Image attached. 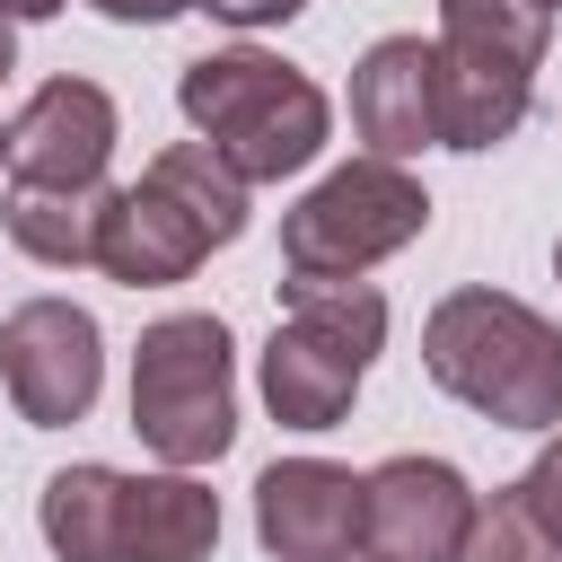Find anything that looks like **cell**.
I'll return each mask as SVG.
<instances>
[{
    "label": "cell",
    "mask_w": 562,
    "mask_h": 562,
    "mask_svg": "<svg viewBox=\"0 0 562 562\" xmlns=\"http://www.w3.org/2000/svg\"><path fill=\"white\" fill-rule=\"evenodd\" d=\"M422 369L501 430H562V325L492 281H465L422 316Z\"/></svg>",
    "instance_id": "obj_1"
},
{
    "label": "cell",
    "mask_w": 562,
    "mask_h": 562,
    "mask_svg": "<svg viewBox=\"0 0 562 562\" xmlns=\"http://www.w3.org/2000/svg\"><path fill=\"white\" fill-rule=\"evenodd\" d=\"M237 237H246V176L211 140H176L149 158L140 184H114L97 272L123 290H167V281H193L202 255Z\"/></svg>",
    "instance_id": "obj_2"
},
{
    "label": "cell",
    "mask_w": 562,
    "mask_h": 562,
    "mask_svg": "<svg viewBox=\"0 0 562 562\" xmlns=\"http://www.w3.org/2000/svg\"><path fill=\"white\" fill-rule=\"evenodd\" d=\"M176 105H184L193 140H211L246 184H281V176L316 167L325 140H334L325 88L307 70H290L281 53H263V44H228V53L184 61Z\"/></svg>",
    "instance_id": "obj_3"
},
{
    "label": "cell",
    "mask_w": 562,
    "mask_h": 562,
    "mask_svg": "<svg viewBox=\"0 0 562 562\" xmlns=\"http://www.w3.org/2000/svg\"><path fill=\"white\" fill-rule=\"evenodd\" d=\"M281 325L263 342V404L281 430H334L369 378V360L386 351V299L369 281H281Z\"/></svg>",
    "instance_id": "obj_4"
},
{
    "label": "cell",
    "mask_w": 562,
    "mask_h": 562,
    "mask_svg": "<svg viewBox=\"0 0 562 562\" xmlns=\"http://www.w3.org/2000/svg\"><path fill=\"white\" fill-rule=\"evenodd\" d=\"M132 430L176 474L228 457V439H237V342H228L220 316L184 307V316H158L132 342Z\"/></svg>",
    "instance_id": "obj_5"
},
{
    "label": "cell",
    "mask_w": 562,
    "mask_h": 562,
    "mask_svg": "<svg viewBox=\"0 0 562 562\" xmlns=\"http://www.w3.org/2000/svg\"><path fill=\"white\" fill-rule=\"evenodd\" d=\"M422 228H430L422 176L395 167V158H351L281 211V263L307 272V281H360L369 263H386Z\"/></svg>",
    "instance_id": "obj_6"
},
{
    "label": "cell",
    "mask_w": 562,
    "mask_h": 562,
    "mask_svg": "<svg viewBox=\"0 0 562 562\" xmlns=\"http://www.w3.org/2000/svg\"><path fill=\"white\" fill-rule=\"evenodd\" d=\"M0 378H9V404L35 422V430H70L88 422L97 386H105V334L79 299H26L0 316Z\"/></svg>",
    "instance_id": "obj_7"
},
{
    "label": "cell",
    "mask_w": 562,
    "mask_h": 562,
    "mask_svg": "<svg viewBox=\"0 0 562 562\" xmlns=\"http://www.w3.org/2000/svg\"><path fill=\"white\" fill-rule=\"evenodd\" d=\"M114 97L97 79H44L18 123H9V184H35V193H97L105 184V158H114Z\"/></svg>",
    "instance_id": "obj_8"
},
{
    "label": "cell",
    "mask_w": 562,
    "mask_h": 562,
    "mask_svg": "<svg viewBox=\"0 0 562 562\" xmlns=\"http://www.w3.org/2000/svg\"><path fill=\"white\" fill-rule=\"evenodd\" d=\"M369 518V474L334 457H281L255 483V536L272 562H351Z\"/></svg>",
    "instance_id": "obj_9"
},
{
    "label": "cell",
    "mask_w": 562,
    "mask_h": 562,
    "mask_svg": "<svg viewBox=\"0 0 562 562\" xmlns=\"http://www.w3.org/2000/svg\"><path fill=\"white\" fill-rule=\"evenodd\" d=\"M474 483L448 457H386L369 474V518H360V562H457L474 527Z\"/></svg>",
    "instance_id": "obj_10"
},
{
    "label": "cell",
    "mask_w": 562,
    "mask_h": 562,
    "mask_svg": "<svg viewBox=\"0 0 562 562\" xmlns=\"http://www.w3.org/2000/svg\"><path fill=\"white\" fill-rule=\"evenodd\" d=\"M351 132L369 140V158H422L448 149L439 132V35H378L351 61Z\"/></svg>",
    "instance_id": "obj_11"
},
{
    "label": "cell",
    "mask_w": 562,
    "mask_h": 562,
    "mask_svg": "<svg viewBox=\"0 0 562 562\" xmlns=\"http://www.w3.org/2000/svg\"><path fill=\"white\" fill-rule=\"evenodd\" d=\"M220 492L193 474H132L123 483V562H211Z\"/></svg>",
    "instance_id": "obj_12"
},
{
    "label": "cell",
    "mask_w": 562,
    "mask_h": 562,
    "mask_svg": "<svg viewBox=\"0 0 562 562\" xmlns=\"http://www.w3.org/2000/svg\"><path fill=\"white\" fill-rule=\"evenodd\" d=\"M527 97H536V70L439 44V132H448V149H492V140H509V132L527 123Z\"/></svg>",
    "instance_id": "obj_13"
},
{
    "label": "cell",
    "mask_w": 562,
    "mask_h": 562,
    "mask_svg": "<svg viewBox=\"0 0 562 562\" xmlns=\"http://www.w3.org/2000/svg\"><path fill=\"white\" fill-rule=\"evenodd\" d=\"M123 483L114 465H61L35 501V527L53 562H123Z\"/></svg>",
    "instance_id": "obj_14"
},
{
    "label": "cell",
    "mask_w": 562,
    "mask_h": 562,
    "mask_svg": "<svg viewBox=\"0 0 562 562\" xmlns=\"http://www.w3.org/2000/svg\"><path fill=\"white\" fill-rule=\"evenodd\" d=\"M105 202H114V184H97V193H35V184H9L0 220H9V237H18L35 263L70 272V263H97V237H105Z\"/></svg>",
    "instance_id": "obj_15"
},
{
    "label": "cell",
    "mask_w": 562,
    "mask_h": 562,
    "mask_svg": "<svg viewBox=\"0 0 562 562\" xmlns=\"http://www.w3.org/2000/svg\"><path fill=\"white\" fill-rule=\"evenodd\" d=\"M439 44L492 53V61H518V70H544L553 9L544 0H439Z\"/></svg>",
    "instance_id": "obj_16"
},
{
    "label": "cell",
    "mask_w": 562,
    "mask_h": 562,
    "mask_svg": "<svg viewBox=\"0 0 562 562\" xmlns=\"http://www.w3.org/2000/svg\"><path fill=\"white\" fill-rule=\"evenodd\" d=\"M457 562H553V544H544L536 509L518 501V483H501V492L474 501V527H465Z\"/></svg>",
    "instance_id": "obj_17"
},
{
    "label": "cell",
    "mask_w": 562,
    "mask_h": 562,
    "mask_svg": "<svg viewBox=\"0 0 562 562\" xmlns=\"http://www.w3.org/2000/svg\"><path fill=\"white\" fill-rule=\"evenodd\" d=\"M518 501L536 509V527H544V544L562 553V430H553V439L536 448V465L518 474Z\"/></svg>",
    "instance_id": "obj_18"
},
{
    "label": "cell",
    "mask_w": 562,
    "mask_h": 562,
    "mask_svg": "<svg viewBox=\"0 0 562 562\" xmlns=\"http://www.w3.org/2000/svg\"><path fill=\"white\" fill-rule=\"evenodd\" d=\"M97 18H114V26H167V18H184V9H202V0H88Z\"/></svg>",
    "instance_id": "obj_19"
},
{
    "label": "cell",
    "mask_w": 562,
    "mask_h": 562,
    "mask_svg": "<svg viewBox=\"0 0 562 562\" xmlns=\"http://www.w3.org/2000/svg\"><path fill=\"white\" fill-rule=\"evenodd\" d=\"M211 18H228V26H290L307 0H202Z\"/></svg>",
    "instance_id": "obj_20"
},
{
    "label": "cell",
    "mask_w": 562,
    "mask_h": 562,
    "mask_svg": "<svg viewBox=\"0 0 562 562\" xmlns=\"http://www.w3.org/2000/svg\"><path fill=\"white\" fill-rule=\"evenodd\" d=\"M61 9H70V0H0V18H9V26H18V18H61Z\"/></svg>",
    "instance_id": "obj_21"
},
{
    "label": "cell",
    "mask_w": 562,
    "mask_h": 562,
    "mask_svg": "<svg viewBox=\"0 0 562 562\" xmlns=\"http://www.w3.org/2000/svg\"><path fill=\"white\" fill-rule=\"evenodd\" d=\"M9 70H18V26L0 18V79H9Z\"/></svg>",
    "instance_id": "obj_22"
},
{
    "label": "cell",
    "mask_w": 562,
    "mask_h": 562,
    "mask_svg": "<svg viewBox=\"0 0 562 562\" xmlns=\"http://www.w3.org/2000/svg\"><path fill=\"white\" fill-rule=\"evenodd\" d=\"M0 167H9V123H0Z\"/></svg>",
    "instance_id": "obj_23"
},
{
    "label": "cell",
    "mask_w": 562,
    "mask_h": 562,
    "mask_svg": "<svg viewBox=\"0 0 562 562\" xmlns=\"http://www.w3.org/2000/svg\"><path fill=\"white\" fill-rule=\"evenodd\" d=\"M553 281H562V237H553Z\"/></svg>",
    "instance_id": "obj_24"
},
{
    "label": "cell",
    "mask_w": 562,
    "mask_h": 562,
    "mask_svg": "<svg viewBox=\"0 0 562 562\" xmlns=\"http://www.w3.org/2000/svg\"><path fill=\"white\" fill-rule=\"evenodd\" d=\"M544 9H553V18H562V0H544Z\"/></svg>",
    "instance_id": "obj_25"
}]
</instances>
